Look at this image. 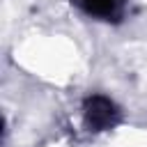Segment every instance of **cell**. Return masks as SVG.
Here are the masks:
<instances>
[{"label":"cell","instance_id":"cell-1","mask_svg":"<svg viewBox=\"0 0 147 147\" xmlns=\"http://www.w3.org/2000/svg\"><path fill=\"white\" fill-rule=\"evenodd\" d=\"M122 119V110L119 106L106 96V94H90L83 101V124L87 131L92 133H101V131H110L119 124Z\"/></svg>","mask_w":147,"mask_h":147},{"label":"cell","instance_id":"cell-2","mask_svg":"<svg viewBox=\"0 0 147 147\" xmlns=\"http://www.w3.org/2000/svg\"><path fill=\"white\" fill-rule=\"evenodd\" d=\"M80 14L101 23H122L129 0H69Z\"/></svg>","mask_w":147,"mask_h":147}]
</instances>
